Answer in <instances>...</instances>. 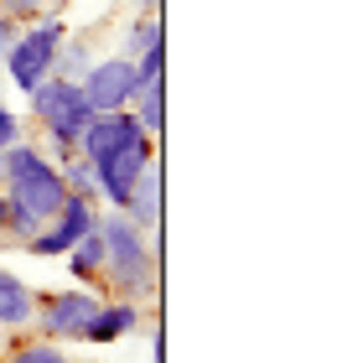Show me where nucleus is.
<instances>
[{"label":"nucleus","mask_w":337,"mask_h":363,"mask_svg":"<svg viewBox=\"0 0 337 363\" xmlns=\"http://www.w3.org/2000/svg\"><path fill=\"white\" fill-rule=\"evenodd\" d=\"M99 234H104V286H114L125 301H145L156 291V255L140 223H130L120 208H99Z\"/></svg>","instance_id":"nucleus-1"},{"label":"nucleus","mask_w":337,"mask_h":363,"mask_svg":"<svg viewBox=\"0 0 337 363\" xmlns=\"http://www.w3.org/2000/svg\"><path fill=\"white\" fill-rule=\"evenodd\" d=\"M0 192H11L16 203H21L31 218H42V223L53 218V213L62 208V197H67L57 161H53V156H42L26 135L0 151Z\"/></svg>","instance_id":"nucleus-2"},{"label":"nucleus","mask_w":337,"mask_h":363,"mask_svg":"<svg viewBox=\"0 0 337 363\" xmlns=\"http://www.w3.org/2000/svg\"><path fill=\"white\" fill-rule=\"evenodd\" d=\"M62 42H67V21L53 16V11H42V16H31V26H21V37H16L11 52L0 57V68H6V78L21 94H31L42 78H53Z\"/></svg>","instance_id":"nucleus-3"},{"label":"nucleus","mask_w":337,"mask_h":363,"mask_svg":"<svg viewBox=\"0 0 337 363\" xmlns=\"http://www.w3.org/2000/svg\"><path fill=\"white\" fill-rule=\"evenodd\" d=\"M150 161H156V140H150L140 125H130L125 135L114 140V151L94 167L99 172V208H125L135 177H140Z\"/></svg>","instance_id":"nucleus-4"},{"label":"nucleus","mask_w":337,"mask_h":363,"mask_svg":"<svg viewBox=\"0 0 337 363\" xmlns=\"http://www.w3.org/2000/svg\"><path fill=\"white\" fill-rule=\"evenodd\" d=\"M99 306H104V296H94L89 286H78V291H57V296H47V301H37L31 322L42 327L47 342H83V333H89V322H94Z\"/></svg>","instance_id":"nucleus-5"},{"label":"nucleus","mask_w":337,"mask_h":363,"mask_svg":"<svg viewBox=\"0 0 337 363\" xmlns=\"http://www.w3.org/2000/svg\"><path fill=\"white\" fill-rule=\"evenodd\" d=\"M78 94L89 99L94 114H109V109H130V99L140 94V78H135V62L130 57H94V68L78 78Z\"/></svg>","instance_id":"nucleus-6"},{"label":"nucleus","mask_w":337,"mask_h":363,"mask_svg":"<svg viewBox=\"0 0 337 363\" xmlns=\"http://www.w3.org/2000/svg\"><path fill=\"white\" fill-rule=\"evenodd\" d=\"M125 218L130 223H140V228H150V234H156L161 228V167L156 161H150V167L135 177V187H130V197H125Z\"/></svg>","instance_id":"nucleus-7"},{"label":"nucleus","mask_w":337,"mask_h":363,"mask_svg":"<svg viewBox=\"0 0 337 363\" xmlns=\"http://www.w3.org/2000/svg\"><path fill=\"white\" fill-rule=\"evenodd\" d=\"M140 327V301H104L94 311V322H89V333H83V342H94V348H104V342H120L125 333H135Z\"/></svg>","instance_id":"nucleus-8"},{"label":"nucleus","mask_w":337,"mask_h":363,"mask_svg":"<svg viewBox=\"0 0 337 363\" xmlns=\"http://www.w3.org/2000/svg\"><path fill=\"white\" fill-rule=\"evenodd\" d=\"M62 259H67V275H73L78 286H99V280H104V234H99V223H94Z\"/></svg>","instance_id":"nucleus-9"},{"label":"nucleus","mask_w":337,"mask_h":363,"mask_svg":"<svg viewBox=\"0 0 337 363\" xmlns=\"http://www.w3.org/2000/svg\"><path fill=\"white\" fill-rule=\"evenodd\" d=\"M31 311H37V291L21 275L0 270V327H26Z\"/></svg>","instance_id":"nucleus-10"},{"label":"nucleus","mask_w":337,"mask_h":363,"mask_svg":"<svg viewBox=\"0 0 337 363\" xmlns=\"http://www.w3.org/2000/svg\"><path fill=\"white\" fill-rule=\"evenodd\" d=\"M130 114H135V125H140L150 140L161 135V125H166V84L161 78L156 84H140V94L130 99Z\"/></svg>","instance_id":"nucleus-11"},{"label":"nucleus","mask_w":337,"mask_h":363,"mask_svg":"<svg viewBox=\"0 0 337 363\" xmlns=\"http://www.w3.org/2000/svg\"><path fill=\"white\" fill-rule=\"evenodd\" d=\"M37 228H42V218H31L11 192H0V244H21L26 250V239L37 234Z\"/></svg>","instance_id":"nucleus-12"},{"label":"nucleus","mask_w":337,"mask_h":363,"mask_svg":"<svg viewBox=\"0 0 337 363\" xmlns=\"http://www.w3.org/2000/svg\"><path fill=\"white\" fill-rule=\"evenodd\" d=\"M89 68H94V42H89V37H67V42L57 47V68H53V73L67 78V84H78Z\"/></svg>","instance_id":"nucleus-13"},{"label":"nucleus","mask_w":337,"mask_h":363,"mask_svg":"<svg viewBox=\"0 0 337 363\" xmlns=\"http://www.w3.org/2000/svg\"><path fill=\"white\" fill-rule=\"evenodd\" d=\"M161 37H166L161 16H156V11H140V16L130 21V31H125V52H120V57H140L145 47H150V42H161Z\"/></svg>","instance_id":"nucleus-14"},{"label":"nucleus","mask_w":337,"mask_h":363,"mask_svg":"<svg viewBox=\"0 0 337 363\" xmlns=\"http://www.w3.org/2000/svg\"><path fill=\"white\" fill-rule=\"evenodd\" d=\"M57 172H62V187H67V192H78V197H94V203H99V172H94V161H83V156H67Z\"/></svg>","instance_id":"nucleus-15"},{"label":"nucleus","mask_w":337,"mask_h":363,"mask_svg":"<svg viewBox=\"0 0 337 363\" xmlns=\"http://www.w3.org/2000/svg\"><path fill=\"white\" fill-rule=\"evenodd\" d=\"M0 363H73V358H67L62 342H47L42 337V342H21V348H11Z\"/></svg>","instance_id":"nucleus-16"},{"label":"nucleus","mask_w":337,"mask_h":363,"mask_svg":"<svg viewBox=\"0 0 337 363\" xmlns=\"http://www.w3.org/2000/svg\"><path fill=\"white\" fill-rule=\"evenodd\" d=\"M135 62V78H140V84H156V78L166 73V37L161 42H150L140 57H130Z\"/></svg>","instance_id":"nucleus-17"},{"label":"nucleus","mask_w":337,"mask_h":363,"mask_svg":"<svg viewBox=\"0 0 337 363\" xmlns=\"http://www.w3.org/2000/svg\"><path fill=\"white\" fill-rule=\"evenodd\" d=\"M0 11L6 16H16V21H31V16H42V11H53V0H0Z\"/></svg>","instance_id":"nucleus-18"},{"label":"nucleus","mask_w":337,"mask_h":363,"mask_svg":"<svg viewBox=\"0 0 337 363\" xmlns=\"http://www.w3.org/2000/svg\"><path fill=\"white\" fill-rule=\"evenodd\" d=\"M26 135V130H21V114H16V109H6V104H0V151H6V145H16V140H21Z\"/></svg>","instance_id":"nucleus-19"},{"label":"nucleus","mask_w":337,"mask_h":363,"mask_svg":"<svg viewBox=\"0 0 337 363\" xmlns=\"http://www.w3.org/2000/svg\"><path fill=\"white\" fill-rule=\"evenodd\" d=\"M16 37H21V21H16V16H6V11H0V57L11 52V42H16Z\"/></svg>","instance_id":"nucleus-20"},{"label":"nucleus","mask_w":337,"mask_h":363,"mask_svg":"<svg viewBox=\"0 0 337 363\" xmlns=\"http://www.w3.org/2000/svg\"><path fill=\"white\" fill-rule=\"evenodd\" d=\"M150 363H166V333H161V327L150 333Z\"/></svg>","instance_id":"nucleus-21"},{"label":"nucleus","mask_w":337,"mask_h":363,"mask_svg":"<svg viewBox=\"0 0 337 363\" xmlns=\"http://www.w3.org/2000/svg\"><path fill=\"white\" fill-rule=\"evenodd\" d=\"M130 6H135V11H156L161 0H130Z\"/></svg>","instance_id":"nucleus-22"}]
</instances>
